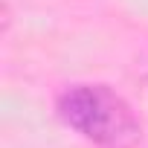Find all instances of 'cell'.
<instances>
[{"label": "cell", "instance_id": "obj_1", "mask_svg": "<svg viewBox=\"0 0 148 148\" xmlns=\"http://www.w3.org/2000/svg\"><path fill=\"white\" fill-rule=\"evenodd\" d=\"M55 116L96 148H136L142 142V122L128 99L99 82L67 84L55 96Z\"/></svg>", "mask_w": 148, "mask_h": 148}]
</instances>
